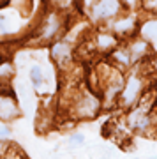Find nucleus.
Returning a JSON list of instances; mask_svg holds the SVG:
<instances>
[{"mask_svg": "<svg viewBox=\"0 0 157 159\" xmlns=\"http://www.w3.org/2000/svg\"><path fill=\"white\" fill-rule=\"evenodd\" d=\"M9 134H11L9 127H7V125H0V138H7Z\"/></svg>", "mask_w": 157, "mask_h": 159, "instance_id": "nucleus-17", "label": "nucleus"}, {"mask_svg": "<svg viewBox=\"0 0 157 159\" xmlns=\"http://www.w3.org/2000/svg\"><path fill=\"white\" fill-rule=\"evenodd\" d=\"M155 67H157V66H155Z\"/></svg>", "mask_w": 157, "mask_h": 159, "instance_id": "nucleus-18", "label": "nucleus"}, {"mask_svg": "<svg viewBox=\"0 0 157 159\" xmlns=\"http://www.w3.org/2000/svg\"><path fill=\"white\" fill-rule=\"evenodd\" d=\"M62 27H64V20L58 16V12H48L41 23V29H39V37L43 43H48V41L55 39L56 35L60 34Z\"/></svg>", "mask_w": 157, "mask_h": 159, "instance_id": "nucleus-4", "label": "nucleus"}, {"mask_svg": "<svg viewBox=\"0 0 157 159\" xmlns=\"http://www.w3.org/2000/svg\"><path fill=\"white\" fill-rule=\"evenodd\" d=\"M148 41L146 39H136V41H132L129 44V53H131V60L132 62H138V60H141V58L145 57L146 53H148Z\"/></svg>", "mask_w": 157, "mask_h": 159, "instance_id": "nucleus-8", "label": "nucleus"}, {"mask_svg": "<svg viewBox=\"0 0 157 159\" xmlns=\"http://www.w3.org/2000/svg\"><path fill=\"white\" fill-rule=\"evenodd\" d=\"M122 12V4L120 0H97L94 7L90 9V14L96 21H106L113 20Z\"/></svg>", "mask_w": 157, "mask_h": 159, "instance_id": "nucleus-2", "label": "nucleus"}, {"mask_svg": "<svg viewBox=\"0 0 157 159\" xmlns=\"http://www.w3.org/2000/svg\"><path fill=\"white\" fill-rule=\"evenodd\" d=\"M18 115H20V108H18L16 101H14V96L2 97L0 99V120L9 122V120L16 119Z\"/></svg>", "mask_w": 157, "mask_h": 159, "instance_id": "nucleus-6", "label": "nucleus"}, {"mask_svg": "<svg viewBox=\"0 0 157 159\" xmlns=\"http://www.w3.org/2000/svg\"><path fill=\"white\" fill-rule=\"evenodd\" d=\"M101 97L94 94L92 90H87L83 94H79L76 97V101L73 102L74 115L78 119H94L99 111H101Z\"/></svg>", "mask_w": 157, "mask_h": 159, "instance_id": "nucleus-1", "label": "nucleus"}, {"mask_svg": "<svg viewBox=\"0 0 157 159\" xmlns=\"http://www.w3.org/2000/svg\"><path fill=\"white\" fill-rule=\"evenodd\" d=\"M83 142H85L83 134H73V136H71V143H74V145H81Z\"/></svg>", "mask_w": 157, "mask_h": 159, "instance_id": "nucleus-16", "label": "nucleus"}, {"mask_svg": "<svg viewBox=\"0 0 157 159\" xmlns=\"http://www.w3.org/2000/svg\"><path fill=\"white\" fill-rule=\"evenodd\" d=\"M140 6L148 12H157V0H140Z\"/></svg>", "mask_w": 157, "mask_h": 159, "instance_id": "nucleus-14", "label": "nucleus"}, {"mask_svg": "<svg viewBox=\"0 0 157 159\" xmlns=\"http://www.w3.org/2000/svg\"><path fill=\"white\" fill-rule=\"evenodd\" d=\"M141 90H143V80L140 76H136V74H131L127 81L123 83V89L120 92V102H122V106L125 108H129L132 106L141 96Z\"/></svg>", "mask_w": 157, "mask_h": 159, "instance_id": "nucleus-3", "label": "nucleus"}, {"mask_svg": "<svg viewBox=\"0 0 157 159\" xmlns=\"http://www.w3.org/2000/svg\"><path fill=\"white\" fill-rule=\"evenodd\" d=\"M51 58H53V62L58 64L60 67L69 66L71 58H73V46H71V43L65 41V39L53 43V46H51Z\"/></svg>", "mask_w": 157, "mask_h": 159, "instance_id": "nucleus-5", "label": "nucleus"}, {"mask_svg": "<svg viewBox=\"0 0 157 159\" xmlns=\"http://www.w3.org/2000/svg\"><path fill=\"white\" fill-rule=\"evenodd\" d=\"M120 4H122V7H127L131 11H134V9L140 7V0H120Z\"/></svg>", "mask_w": 157, "mask_h": 159, "instance_id": "nucleus-15", "label": "nucleus"}, {"mask_svg": "<svg viewBox=\"0 0 157 159\" xmlns=\"http://www.w3.org/2000/svg\"><path fill=\"white\" fill-rule=\"evenodd\" d=\"M141 37L157 48V20H148L141 25Z\"/></svg>", "mask_w": 157, "mask_h": 159, "instance_id": "nucleus-10", "label": "nucleus"}, {"mask_svg": "<svg viewBox=\"0 0 157 159\" xmlns=\"http://www.w3.org/2000/svg\"><path fill=\"white\" fill-rule=\"evenodd\" d=\"M2 159H25V156L21 154V150L14 145H7L6 152L2 154Z\"/></svg>", "mask_w": 157, "mask_h": 159, "instance_id": "nucleus-12", "label": "nucleus"}, {"mask_svg": "<svg viewBox=\"0 0 157 159\" xmlns=\"http://www.w3.org/2000/svg\"><path fill=\"white\" fill-rule=\"evenodd\" d=\"M136 29V18L134 16H120L115 21H111V30L115 35H127Z\"/></svg>", "mask_w": 157, "mask_h": 159, "instance_id": "nucleus-7", "label": "nucleus"}, {"mask_svg": "<svg viewBox=\"0 0 157 159\" xmlns=\"http://www.w3.org/2000/svg\"><path fill=\"white\" fill-rule=\"evenodd\" d=\"M117 46V35L115 34H97L96 48L99 51H111Z\"/></svg>", "mask_w": 157, "mask_h": 159, "instance_id": "nucleus-9", "label": "nucleus"}, {"mask_svg": "<svg viewBox=\"0 0 157 159\" xmlns=\"http://www.w3.org/2000/svg\"><path fill=\"white\" fill-rule=\"evenodd\" d=\"M30 80H32L34 87H41V83H43V71H41L39 66H34L30 69Z\"/></svg>", "mask_w": 157, "mask_h": 159, "instance_id": "nucleus-13", "label": "nucleus"}, {"mask_svg": "<svg viewBox=\"0 0 157 159\" xmlns=\"http://www.w3.org/2000/svg\"><path fill=\"white\" fill-rule=\"evenodd\" d=\"M113 60L118 64V66H129L132 60H131V53L129 48H120V50L113 51Z\"/></svg>", "mask_w": 157, "mask_h": 159, "instance_id": "nucleus-11", "label": "nucleus"}]
</instances>
